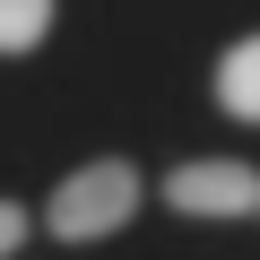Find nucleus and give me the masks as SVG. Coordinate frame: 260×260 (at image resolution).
Wrapping results in <instances>:
<instances>
[{
    "instance_id": "20e7f679",
    "label": "nucleus",
    "mask_w": 260,
    "mask_h": 260,
    "mask_svg": "<svg viewBox=\"0 0 260 260\" xmlns=\"http://www.w3.org/2000/svg\"><path fill=\"white\" fill-rule=\"evenodd\" d=\"M52 26V0H0V52H35Z\"/></svg>"
},
{
    "instance_id": "39448f33",
    "label": "nucleus",
    "mask_w": 260,
    "mask_h": 260,
    "mask_svg": "<svg viewBox=\"0 0 260 260\" xmlns=\"http://www.w3.org/2000/svg\"><path fill=\"white\" fill-rule=\"evenodd\" d=\"M18 243H26V208H18V200H0V260H9Z\"/></svg>"
},
{
    "instance_id": "7ed1b4c3",
    "label": "nucleus",
    "mask_w": 260,
    "mask_h": 260,
    "mask_svg": "<svg viewBox=\"0 0 260 260\" xmlns=\"http://www.w3.org/2000/svg\"><path fill=\"white\" fill-rule=\"evenodd\" d=\"M217 104L234 121H260V35H243L225 61H217Z\"/></svg>"
},
{
    "instance_id": "f257e3e1",
    "label": "nucleus",
    "mask_w": 260,
    "mask_h": 260,
    "mask_svg": "<svg viewBox=\"0 0 260 260\" xmlns=\"http://www.w3.org/2000/svg\"><path fill=\"white\" fill-rule=\"evenodd\" d=\"M130 208H139V174H130V156H95V165H78L61 191H52V234L61 243H95V234H113V225H130Z\"/></svg>"
},
{
    "instance_id": "f03ea898",
    "label": "nucleus",
    "mask_w": 260,
    "mask_h": 260,
    "mask_svg": "<svg viewBox=\"0 0 260 260\" xmlns=\"http://www.w3.org/2000/svg\"><path fill=\"white\" fill-rule=\"evenodd\" d=\"M165 200L182 217H260V174L234 165V156H200V165L165 174Z\"/></svg>"
}]
</instances>
